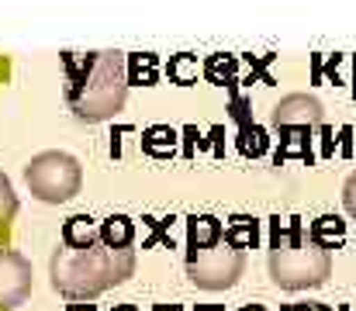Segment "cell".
<instances>
[{
	"label": "cell",
	"mask_w": 356,
	"mask_h": 311,
	"mask_svg": "<svg viewBox=\"0 0 356 311\" xmlns=\"http://www.w3.org/2000/svg\"><path fill=\"white\" fill-rule=\"evenodd\" d=\"M131 277H135V249L108 246L104 239L80 242V246L63 242L49 260L52 291L66 301H94Z\"/></svg>",
	"instance_id": "cell-1"
},
{
	"label": "cell",
	"mask_w": 356,
	"mask_h": 311,
	"mask_svg": "<svg viewBox=\"0 0 356 311\" xmlns=\"http://www.w3.org/2000/svg\"><path fill=\"white\" fill-rule=\"evenodd\" d=\"M66 104L80 125H104L128 101V59L118 49L101 52H63Z\"/></svg>",
	"instance_id": "cell-2"
},
{
	"label": "cell",
	"mask_w": 356,
	"mask_h": 311,
	"mask_svg": "<svg viewBox=\"0 0 356 311\" xmlns=\"http://www.w3.org/2000/svg\"><path fill=\"white\" fill-rule=\"evenodd\" d=\"M332 273V256L325 246H318L312 235H301L298 218H291L287 228H280V218L273 221V249H270V280L280 291H308L322 287Z\"/></svg>",
	"instance_id": "cell-3"
},
{
	"label": "cell",
	"mask_w": 356,
	"mask_h": 311,
	"mask_svg": "<svg viewBox=\"0 0 356 311\" xmlns=\"http://www.w3.org/2000/svg\"><path fill=\"white\" fill-rule=\"evenodd\" d=\"M24 184L42 205H66L83 187V166L63 149H45L24 163Z\"/></svg>",
	"instance_id": "cell-4"
},
{
	"label": "cell",
	"mask_w": 356,
	"mask_h": 311,
	"mask_svg": "<svg viewBox=\"0 0 356 311\" xmlns=\"http://www.w3.org/2000/svg\"><path fill=\"white\" fill-rule=\"evenodd\" d=\"M245 273V249L229 242L225 235L211 242H191L187 246V277L201 291H229Z\"/></svg>",
	"instance_id": "cell-5"
},
{
	"label": "cell",
	"mask_w": 356,
	"mask_h": 311,
	"mask_svg": "<svg viewBox=\"0 0 356 311\" xmlns=\"http://www.w3.org/2000/svg\"><path fill=\"white\" fill-rule=\"evenodd\" d=\"M31 287H35L31 263L14 249H0V308H21L31 298Z\"/></svg>",
	"instance_id": "cell-6"
},
{
	"label": "cell",
	"mask_w": 356,
	"mask_h": 311,
	"mask_svg": "<svg viewBox=\"0 0 356 311\" xmlns=\"http://www.w3.org/2000/svg\"><path fill=\"white\" fill-rule=\"evenodd\" d=\"M325 121V107L318 97H308V94H287L273 104L270 111V125L273 128H318Z\"/></svg>",
	"instance_id": "cell-7"
},
{
	"label": "cell",
	"mask_w": 356,
	"mask_h": 311,
	"mask_svg": "<svg viewBox=\"0 0 356 311\" xmlns=\"http://www.w3.org/2000/svg\"><path fill=\"white\" fill-rule=\"evenodd\" d=\"M101 239H104L108 246H131V242H135V225H131V218H124V214L104 218V221H101Z\"/></svg>",
	"instance_id": "cell-8"
},
{
	"label": "cell",
	"mask_w": 356,
	"mask_h": 311,
	"mask_svg": "<svg viewBox=\"0 0 356 311\" xmlns=\"http://www.w3.org/2000/svg\"><path fill=\"white\" fill-rule=\"evenodd\" d=\"M318 246H325V249H332V246H339L343 239H346V228H343V221L339 218H332V214H325V218H318L315 225H312V232H308Z\"/></svg>",
	"instance_id": "cell-9"
},
{
	"label": "cell",
	"mask_w": 356,
	"mask_h": 311,
	"mask_svg": "<svg viewBox=\"0 0 356 311\" xmlns=\"http://www.w3.org/2000/svg\"><path fill=\"white\" fill-rule=\"evenodd\" d=\"M204 77L211 80V83H218V87H225V83H236V56H211L208 63H204Z\"/></svg>",
	"instance_id": "cell-10"
},
{
	"label": "cell",
	"mask_w": 356,
	"mask_h": 311,
	"mask_svg": "<svg viewBox=\"0 0 356 311\" xmlns=\"http://www.w3.org/2000/svg\"><path fill=\"white\" fill-rule=\"evenodd\" d=\"M14 214H17V194H14V184L7 180V173L0 170V228L3 232L14 221Z\"/></svg>",
	"instance_id": "cell-11"
},
{
	"label": "cell",
	"mask_w": 356,
	"mask_h": 311,
	"mask_svg": "<svg viewBox=\"0 0 356 311\" xmlns=\"http://www.w3.org/2000/svg\"><path fill=\"white\" fill-rule=\"evenodd\" d=\"M225 239H229V242H236L238 249L256 246V221H249V218H236V225H229V228H225Z\"/></svg>",
	"instance_id": "cell-12"
},
{
	"label": "cell",
	"mask_w": 356,
	"mask_h": 311,
	"mask_svg": "<svg viewBox=\"0 0 356 311\" xmlns=\"http://www.w3.org/2000/svg\"><path fill=\"white\" fill-rule=\"evenodd\" d=\"M170 70L177 73V80H180V83H191V80H194V73H197V70H194V63H191L187 56H180V59L170 66Z\"/></svg>",
	"instance_id": "cell-13"
},
{
	"label": "cell",
	"mask_w": 356,
	"mask_h": 311,
	"mask_svg": "<svg viewBox=\"0 0 356 311\" xmlns=\"http://www.w3.org/2000/svg\"><path fill=\"white\" fill-rule=\"evenodd\" d=\"M343 207L356 214V170L350 173V180H346V187H343Z\"/></svg>",
	"instance_id": "cell-14"
},
{
	"label": "cell",
	"mask_w": 356,
	"mask_h": 311,
	"mask_svg": "<svg viewBox=\"0 0 356 311\" xmlns=\"http://www.w3.org/2000/svg\"><path fill=\"white\" fill-rule=\"evenodd\" d=\"M280 311H332L329 305H322V301H301V305H287V308Z\"/></svg>",
	"instance_id": "cell-15"
},
{
	"label": "cell",
	"mask_w": 356,
	"mask_h": 311,
	"mask_svg": "<svg viewBox=\"0 0 356 311\" xmlns=\"http://www.w3.org/2000/svg\"><path fill=\"white\" fill-rule=\"evenodd\" d=\"M242 311H263V308H242Z\"/></svg>",
	"instance_id": "cell-16"
},
{
	"label": "cell",
	"mask_w": 356,
	"mask_h": 311,
	"mask_svg": "<svg viewBox=\"0 0 356 311\" xmlns=\"http://www.w3.org/2000/svg\"><path fill=\"white\" fill-rule=\"evenodd\" d=\"M353 80H356V59H353Z\"/></svg>",
	"instance_id": "cell-17"
}]
</instances>
